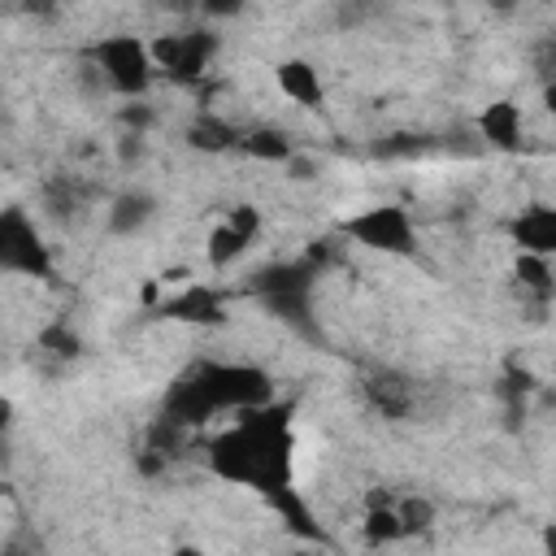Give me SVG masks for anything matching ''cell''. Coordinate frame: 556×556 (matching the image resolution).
<instances>
[{
	"instance_id": "obj_27",
	"label": "cell",
	"mask_w": 556,
	"mask_h": 556,
	"mask_svg": "<svg viewBox=\"0 0 556 556\" xmlns=\"http://www.w3.org/2000/svg\"><path fill=\"white\" fill-rule=\"evenodd\" d=\"M321 174V161H313V156H291L287 161V178H295V182H308V178H317Z\"/></svg>"
},
{
	"instance_id": "obj_31",
	"label": "cell",
	"mask_w": 556,
	"mask_h": 556,
	"mask_svg": "<svg viewBox=\"0 0 556 556\" xmlns=\"http://www.w3.org/2000/svg\"><path fill=\"white\" fill-rule=\"evenodd\" d=\"M161 278H165V282H187V278H191V269H187V265H178V269H165Z\"/></svg>"
},
{
	"instance_id": "obj_4",
	"label": "cell",
	"mask_w": 556,
	"mask_h": 556,
	"mask_svg": "<svg viewBox=\"0 0 556 556\" xmlns=\"http://www.w3.org/2000/svg\"><path fill=\"white\" fill-rule=\"evenodd\" d=\"M91 65L126 100H143L152 87V74H156L152 48L139 35H104L100 43H91Z\"/></svg>"
},
{
	"instance_id": "obj_3",
	"label": "cell",
	"mask_w": 556,
	"mask_h": 556,
	"mask_svg": "<svg viewBox=\"0 0 556 556\" xmlns=\"http://www.w3.org/2000/svg\"><path fill=\"white\" fill-rule=\"evenodd\" d=\"M313 278L317 269L295 256V261H274V265H261L248 282V291L278 317L287 321L291 330L300 334H313Z\"/></svg>"
},
{
	"instance_id": "obj_29",
	"label": "cell",
	"mask_w": 556,
	"mask_h": 556,
	"mask_svg": "<svg viewBox=\"0 0 556 556\" xmlns=\"http://www.w3.org/2000/svg\"><path fill=\"white\" fill-rule=\"evenodd\" d=\"M365 508H395V500H391L387 491H378V486H374V491L365 495Z\"/></svg>"
},
{
	"instance_id": "obj_13",
	"label": "cell",
	"mask_w": 556,
	"mask_h": 556,
	"mask_svg": "<svg viewBox=\"0 0 556 556\" xmlns=\"http://www.w3.org/2000/svg\"><path fill=\"white\" fill-rule=\"evenodd\" d=\"M161 313L174 317V321H191V326H222V321H226L222 295L208 291V287H195V282L182 287L178 295H169V300L161 304Z\"/></svg>"
},
{
	"instance_id": "obj_2",
	"label": "cell",
	"mask_w": 556,
	"mask_h": 556,
	"mask_svg": "<svg viewBox=\"0 0 556 556\" xmlns=\"http://www.w3.org/2000/svg\"><path fill=\"white\" fill-rule=\"evenodd\" d=\"M274 404V378L261 365H243V361H195L187 374H178L165 391L161 417L187 426L208 421L213 413H252Z\"/></svg>"
},
{
	"instance_id": "obj_15",
	"label": "cell",
	"mask_w": 556,
	"mask_h": 556,
	"mask_svg": "<svg viewBox=\"0 0 556 556\" xmlns=\"http://www.w3.org/2000/svg\"><path fill=\"white\" fill-rule=\"evenodd\" d=\"M239 148H243L252 161H265V165H287V161L295 156L291 135H287V130H278V126H256V130H243Z\"/></svg>"
},
{
	"instance_id": "obj_19",
	"label": "cell",
	"mask_w": 556,
	"mask_h": 556,
	"mask_svg": "<svg viewBox=\"0 0 556 556\" xmlns=\"http://www.w3.org/2000/svg\"><path fill=\"white\" fill-rule=\"evenodd\" d=\"M361 534H365L369 547H387V543H400L404 539V521H400L395 508H365Z\"/></svg>"
},
{
	"instance_id": "obj_8",
	"label": "cell",
	"mask_w": 556,
	"mask_h": 556,
	"mask_svg": "<svg viewBox=\"0 0 556 556\" xmlns=\"http://www.w3.org/2000/svg\"><path fill=\"white\" fill-rule=\"evenodd\" d=\"M361 395H365V404H369L374 413H382L387 421H404V417L413 413V404H417L413 378L400 374V369H391V365H378V369L361 374Z\"/></svg>"
},
{
	"instance_id": "obj_30",
	"label": "cell",
	"mask_w": 556,
	"mask_h": 556,
	"mask_svg": "<svg viewBox=\"0 0 556 556\" xmlns=\"http://www.w3.org/2000/svg\"><path fill=\"white\" fill-rule=\"evenodd\" d=\"M543 109L556 117V83H543Z\"/></svg>"
},
{
	"instance_id": "obj_23",
	"label": "cell",
	"mask_w": 556,
	"mask_h": 556,
	"mask_svg": "<svg viewBox=\"0 0 556 556\" xmlns=\"http://www.w3.org/2000/svg\"><path fill=\"white\" fill-rule=\"evenodd\" d=\"M426 148H430V139H421V135H391V139L374 143V156H417Z\"/></svg>"
},
{
	"instance_id": "obj_21",
	"label": "cell",
	"mask_w": 556,
	"mask_h": 556,
	"mask_svg": "<svg viewBox=\"0 0 556 556\" xmlns=\"http://www.w3.org/2000/svg\"><path fill=\"white\" fill-rule=\"evenodd\" d=\"M395 513H400V521H404V539H408V534H426V530L434 526V504H430V500H421V495L400 500V504H395Z\"/></svg>"
},
{
	"instance_id": "obj_16",
	"label": "cell",
	"mask_w": 556,
	"mask_h": 556,
	"mask_svg": "<svg viewBox=\"0 0 556 556\" xmlns=\"http://www.w3.org/2000/svg\"><path fill=\"white\" fill-rule=\"evenodd\" d=\"M87 195H91V187H83L74 174H61V178H48V182H43V208H48V217H56V222L78 217V208L87 204Z\"/></svg>"
},
{
	"instance_id": "obj_6",
	"label": "cell",
	"mask_w": 556,
	"mask_h": 556,
	"mask_svg": "<svg viewBox=\"0 0 556 556\" xmlns=\"http://www.w3.org/2000/svg\"><path fill=\"white\" fill-rule=\"evenodd\" d=\"M0 269L4 274H26V278H52L56 274L48 243L39 239L26 208H17V204H9L0 213Z\"/></svg>"
},
{
	"instance_id": "obj_9",
	"label": "cell",
	"mask_w": 556,
	"mask_h": 556,
	"mask_svg": "<svg viewBox=\"0 0 556 556\" xmlns=\"http://www.w3.org/2000/svg\"><path fill=\"white\" fill-rule=\"evenodd\" d=\"M508 239L517 243V252L552 261L556 256V204H526L508 222Z\"/></svg>"
},
{
	"instance_id": "obj_14",
	"label": "cell",
	"mask_w": 556,
	"mask_h": 556,
	"mask_svg": "<svg viewBox=\"0 0 556 556\" xmlns=\"http://www.w3.org/2000/svg\"><path fill=\"white\" fill-rule=\"evenodd\" d=\"M187 148H195V152H208V156H217V152H230V148H239V139H243V130H235L226 117H217V113H200L191 126H187Z\"/></svg>"
},
{
	"instance_id": "obj_25",
	"label": "cell",
	"mask_w": 556,
	"mask_h": 556,
	"mask_svg": "<svg viewBox=\"0 0 556 556\" xmlns=\"http://www.w3.org/2000/svg\"><path fill=\"white\" fill-rule=\"evenodd\" d=\"M143 156H148L143 135H122V139H117V161H122V165H139Z\"/></svg>"
},
{
	"instance_id": "obj_17",
	"label": "cell",
	"mask_w": 556,
	"mask_h": 556,
	"mask_svg": "<svg viewBox=\"0 0 556 556\" xmlns=\"http://www.w3.org/2000/svg\"><path fill=\"white\" fill-rule=\"evenodd\" d=\"M513 278H517V287H521L526 295H534V300H552V295H556L552 261H543V256L517 252V261H513Z\"/></svg>"
},
{
	"instance_id": "obj_11",
	"label": "cell",
	"mask_w": 556,
	"mask_h": 556,
	"mask_svg": "<svg viewBox=\"0 0 556 556\" xmlns=\"http://www.w3.org/2000/svg\"><path fill=\"white\" fill-rule=\"evenodd\" d=\"M478 143L482 148H500V152H517L521 148V109L513 100H491L478 113Z\"/></svg>"
},
{
	"instance_id": "obj_5",
	"label": "cell",
	"mask_w": 556,
	"mask_h": 556,
	"mask_svg": "<svg viewBox=\"0 0 556 556\" xmlns=\"http://www.w3.org/2000/svg\"><path fill=\"white\" fill-rule=\"evenodd\" d=\"M339 230H343V239H352L369 252H382V256H413L417 252V226H413L408 208H400V204L361 208Z\"/></svg>"
},
{
	"instance_id": "obj_26",
	"label": "cell",
	"mask_w": 556,
	"mask_h": 556,
	"mask_svg": "<svg viewBox=\"0 0 556 556\" xmlns=\"http://www.w3.org/2000/svg\"><path fill=\"white\" fill-rule=\"evenodd\" d=\"M534 65H539L543 83H556V39H543V43L534 48Z\"/></svg>"
},
{
	"instance_id": "obj_24",
	"label": "cell",
	"mask_w": 556,
	"mask_h": 556,
	"mask_svg": "<svg viewBox=\"0 0 556 556\" xmlns=\"http://www.w3.org/2000/svg\"><path fill=\"white\" fill-rule=\"evenodd\" d=\"M226 222H230L248 243L261 235V208H256V204H235V208H226Z\"/></svg>"
},
{
	"instance_id": "obj_28",
	"label": "cell",
	"mask_w": 556,
	"mask_h": 556,
	"mask_svg": "<svg viewBox=\"0 0 556 556\" xmlns=\"http://www.w3.org/2000/svg\"><path fill=\"white\" fill-rule=\"evenodd\" d=\"M161 465H165V452H152V447H143V452L135 456V469H139L143 478H156V473H161Z\"/></svg>"
},
{
	"instance_id": "obj_18",
	"label": "cell",
	"mask_w": 556,
	"mask_h": 556,
	"mask_svg": "<svg viewBox=\"0 0 556 556\" xmlns=\"http://www.w3.org/2000/svg\"><path fill=\"white\" fill-rule=\"evenodd\" d=\"M243 248H248V239H243L226 217L208 230V243H204V252H208V265H213V269H230V265L243 256Z\"/></svg>"
},
{
	"instance_id": "obj_10",
	"label": "cell",
	"mask_w": 556,
	"mask_h": 556,
	"mask_svg": "<svg viewBox=\"0 0 556 556\" xmlns=\"http://www.w3.org/2000/svg\"><path fill=\"white\" fill-rule=\"evenodd\" d=\"M274 83H278V91H282L291 104H304V109H321V104H326V83H321L317 65L304 61V56L278 61V65H274Z\"/></svg>"
},
{
	"instance_id": "obj_20",
	"label": "cell",
	"mask_w": 556,
	"mask_h": 556,
	"mask_svg": "<svg viewBox=\"0 0 556 556\" xmlns=\"http://www.w3.org/2000/svg\"><path fill=\"white\" fill-rule=\"evenodd\" d=\"M39 348H43V352H52L56 361H74V356L83 352L78 334H74L65 321H52V326H43V330H39Z\"/></svg>"
},
{
	"instance_id": "obj_33",
	"label": "cell",
	"mask_w": 556,
	"mask_h": 556,
	"mask_svg": "<svg viewBox=\"0 0 556 556\" xmlns=\"http://www.w3.org/2000/svg\"><path fill=\"white\" fill-rule=\"evenodd\" d=\"M295 556H308V552H295Z\"/></svg>"
},
{
	"instance_id": "obj_32",
	"label": "cell",
	"mask_w": 556,
	"mask_h": 556,
	"mask_svg": "<svg viewBox=\"0 0 556 556\" xmlns=\"http://www.w3.org/2000/svg\"><path fill=\"white\" fill-rule=\"evenodd\" d=\"M543 552L556 556V526H543Z\"/></svg>"
},
{
	"instance_id": "obj_12",
	"label": "cell",
	"mask_w": 556,
	"mask_h": 556,
	"mask_svg": "<svg viewBox=\"0 0 556 556\" xmlns=\"http://www.w3.org/2000/svg\"><path fill=\"white\" fill-rule=\"evenodd\" d=\"M152 217H156V200H152V191H139V187L117 191V195L109 200V208H104V226H109V235H117V239L139 235Z\"/></svg>"
},
{
	"instance_id": "obj_7",
	"label": "cell",
	"mask_w": 556,
	"mask_h": 556,
	"mask_svg": "<svg viewBox=\"0 0 556 556\" xmlns=\"http://www.w3.org/2000/svg\"><path fill=\"white\" fill-rule=\"evenodd\" d=\"M148 48H152V65L165 70L174 83H195L217 52V35L213 30H178V35L169 30V35H156Z\"/></svg>"
},
{
	"instance_id": "obj_1",
	"label": "cell",
	"mask_w": 556,
	"mask_h": 556,
	"mask_svg": "<svg viewBox=\"0 0 556 556\" xmlns=\"http://www.w3.org/2000/svg\"><path fill=\"white\" fill-rule=\"evenodd\" d=\"M291 452H295V434H291V404L287 400L252 408V413H239V421L230 430L213 434L208 447H204L208 469L217 478L261 491L278 508V517L291 526V534L326 543V534L313 521L308 504L291 486Z\"/></svg>"
},
{
	"instance_id": "obj_22",
	"label": "cell",
	"mask_w": 556,
	"mask_h": 556,
	"mask_svg": "<svg viewBox=\"0 0 556 556\" xmlns=\"http://www.w3.org/2000/svg\"><path fill=\"white\" fill-rule=\"evenodd\" d=\"M117 122H122V135H143L148 139V130L156 126V109L143 104V100H130V104L117 109Z\"/></svg>"
}]
</instances>
